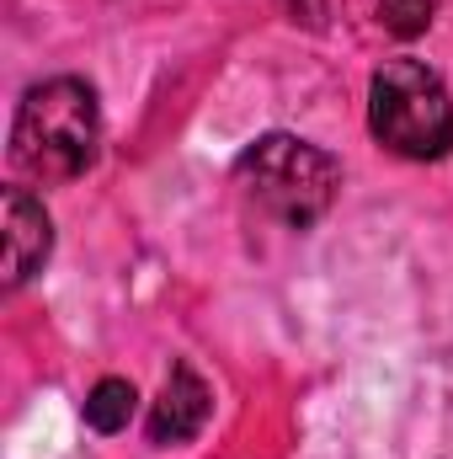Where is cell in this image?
I'll return each instance as SVG.
<instances>
[{
    "label": "cell",
    "instance_id": "cell-1",
    "mask_svg": "<svg viewBox=\"0 0 453 459\" xmlns=\"http://www.w3.org/2000/svg\"><path fill=\"white\" fill-rule=\"evenodd\" d=\"M97 144H102V113H97V91L75 75L43 81L21 97L16 123H11V166L38 182H75L97 166Z\"/></svg>",
    "mask_w": 453,
    "mask_h": 459
},
{
    "label": "cell",
    "instance_id": "cell-2",
    "mask_svg": "<svg viewBox=\"0 0 453 459\" xmlns=\"http://www.w3.org/2000/svg\"><path fill=\"white\" fill-rule=\"evenodd\" d=\"M235 182L267 220L288 230H310L337 204L341 166L299 134H261L235 160Z\"/></svg>",
    "mask_w": 453,
    "mask_h": 459
},
{
    "label": "cell",
    "instance_id": "cell-3",
    "mask_svg": "<svg viewBox=\"0 0 453 459\" xmlns=\"http://www.w3.org/2000/svg\"><path fill=\"white\" fill-rule=\"evenodd\" d=\"M368 128L406 160H443L453 144V102L422 59H384L368 81Z\"/></svg>",
    "mask_w": 453,
    "mask_h": 459
},
{
    "label": "cell",
    "instance_id": "cell-4",
    "mask_svg": "<svg viewBox=\"0 0 453 459\" xmlns=\"http://www.w3.org/2000/svg\"><path fill=\"white\" fill-rule=\"evenodd\" d=\"M54 251L48 209L27 187H5V289H21Z\"/></svg>",
    "mask_w": 453,
    "mask_h": 459
},
{
    "label": "cell",
    "instance_id": "cell-5",
    "mask_svg": "<svg viewBox=\"0 0 453 459\" xmlns=\"http://www.w3.org/2000/svg\"><path fill=\"white\" fill-rule=\"evenodd\" d=\"M209 411H214L209 385L187 363H176L171 379H166V390H160V401L150 406V444H187V438H198L203 422H209Z\"/></svg>",
    "mask_w": 453,
    "mask_h": 459
},
{
    "label": "cell",
    "instance_id": "cell-6",
    "mask_svg": "<svg viewBox=\"0 0 453 459\" xmlns=\"http://www.w3.org/2000/svg\"><path fill=\"white\" fill-rule=\"evenodd\" d=\"M133 385L128 379H102L91 395H86V428H97V433H123L128 428V417H133Z\"/></svg>",
    "mask_w": 453,
    "mask_h": 459
},
{
    "label": "cell",
    "instance_id": "cell-7",
    "mask_svg": "<svg viewBox=\"0 0 453 459\" xmlns=\"http://www.w3.org/2000/svg\"><path fill=\"white\" fill-rule=\"evenodd\" d=\"M379 22H384L395 38H416V32H427V22H432V0H379Z\"/></svg>",
    "mask_w": 453,
    "mask_h": 459
}]
</instances>
